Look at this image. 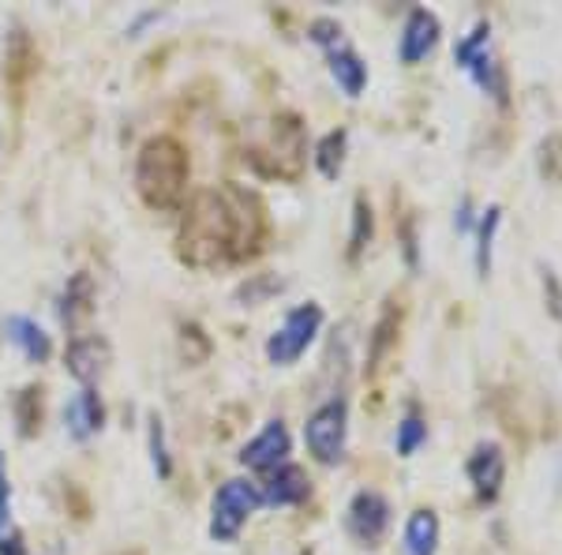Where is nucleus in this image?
Returning a JSON list of instances; mask_svg holds the SVG:
<instances>
[{
  "mask_svg": "<svg viewBox=\"0 0 562 555\" xmlns=\"http://www.w3.org/2000/svg\"><path fill=\"white\" fill-rule=\"evenodd\" d=\"M262 240V207L241 188H207L192 199L181 225V256L192 267L244 259Z\"/></svg>",
  "mask_w": 562,
  "mask_h": 555,
  "instance_id": "obj_1",
  "label": "nucleus"
},
{
  "mask_svg": "<svg viewBox=\"0 0 562 555\" xmlns=\"http://www.w3.org/2000/svg\"><path fill=\"white\" fill-rule=\"evenodd\" d=\"M135 188H139L143 203L155 210L181 207L187 192V155L176 139L158 136L147 139L135 158Z\"/></svg>",
  "mask_w": 562,
  "mask_h": 555,
  "instance_id": "obj_2",
  "label": "nucleus"
},
{
  "mask_svg": "<svg viewBox=\"0 0 562 555\" xmlns=\"http://www.w3.org/2000/svg\"><path fill=\"white\" fill-rule=\"evenodd\" d=\"M345 435H349V406L345 398H330L308 417L304 424V443L319 466H338L345 458Z\"/></svg>",
  "mask_w": 562,
  "mask_h": 555,
  "instance_id": "obj_3",
  "label": "nucleus"
},
{
  "mask_svg": "<svg viewBox=\"0 0 562 555\" xmlns=\"http://www.w3.org/2000/svg\"><path fill=\"white\" fill-rule=\"evenodd\" d=\"M262 507V492L252 481H225L215 492V507H210V536L215 541H233L241 533V526L248 521V515Z\"/></svg>",
  "mask_w": 562,
  "mask_h": 555,
  "instance_id": "obj_4",
  "label": "nucleus"
},
{
  "mask_svg": "<svg viewBox=\"0 0 562 555\" xmlns=\"http://www.w3.org/2000/svg\"><path fill=\"white\" fill-rule=\"evenodd\" d=\"M322 331V308L319 305H301L285 316V323L270 334L267 342V357L270 365H296V360L308 353V346L315 342V334Z\"/></svg>",
  "mask_w": 562,
  "mask_h": 555,
  "instance_id": "obj_5",
  "label": "nucleus"
},
{
  "mask_svg": "<svg viewBox=\"0 0 562 555\" xmlns=\"http://www.w3.org/2000/svg\"><path fill=\"white\" fill-rule=\"evenodd\" d=\"M345 521H349V533H353L364 548H379V541L390 529V503L382 499L379 492L364 488V492H356L353 499H349Z\"/></svg>",
  "mask_w": 562,
  "mask_h": 555,
  "instance_id": "obj_6",
  "label": "nucleus"
},
{
  "mask_svg": "<svg viewBox=\"0 0 562 555\" xmlns=\"http://www.w3.org/2000/svg\"><path fill=\"white\" fill-rule=\"evenodd\" d=\"M439 15L428 12V8H413L405 15L402 38H398V61L402 64H420L431 49L439 46Z\"/></svg>",
  "mask_w": 562,
  "mask_h": 555,
  "instance_id": "obj_7",
  "label": "nucleus"
},
{
  "mask_svg": "<svg viewBox=\"0 0 562 555\" xmlns=\"http://www.w3.org/2000/svg\"><path fill=\"white\" fill-rule=\"evenodd\" d=\"M468 484L480 495L484 503H491L499 495L502 481H506V454H502L499 443H480L473 454H468Z\"/></svg>",
  "mask_w": 562,
  "mask_h": 555,
  "instance_id": "obj_8",
  "label": "nucleus"
},
{
  "mask_svg": "<svg viewBox=\"0 0 562 555\" xmlns=\"http://www.w3.org/2000/svg\"><path fill=\"white\" fill-rule=\"evenodd\" d=\"M285 454H289V428L281 424V420H270V424L262 428V432L255 435L252 443H244L241 466L262 469V473H270V469L285 466Z\"/></svg>",
  "mask_w": 562,
  "mask_h": 555,
  "instance_id": "obj_9",
  "label": "nucleus"
},
{
  "mask_svg": "<svg viewBox=\"0 0 562 555\" xmlns=\"http://www.w3.org/2000/svg\"><path fill=\"white\" fill-rule=\"evenodd\" d=\"M109 342L98 338V334H80V338H72V346H68V372L75 375L83 386L98 383L101 372L109 368Z\"/></svg>",
  "mask_w": 562,
  "mask_h": 555,
  "instance_id": "obj_10",
  "label": "nucleus"
},
{
  "mask_svg": "<svg viewBox=\"0 0 562 555\" xmlns=\"http://www.w3.org/2000/svg\"><path fill=\"white\" fill-rule=\"evenodd\" d=\"M259 492H262V503H270V507H296V503H304L311 495V481L301 466H289L285 461V466L270 469L267 484H262Z\"/></svg>",
  "mask_w": 562,
  "mask_h": 555,
  "instance_id": "obj_11",
  "label": "nucleus"
},
{
  "mask_svg": "<svg viewBox=\"0 0 562 555\" xmlns=\"http://www.w3.org/2000/svg\"><path fill=\"white\" fill-rule=\"evenodd\" d=\"M64 424H68V435L80 440V443L101 432V424H106V409H101V398L90 391V386H83L80 394H72V402L64 406Z\"/></svg>",
  "mask_w": 562,
  "mask_h": 555,
  "instance_id": "obj_12",
  "label": "nucleus"
},
{
  "mask_svg": "<svg viewBox=\"0 0 562 555\" xmlns=\"http://www.w3.org/2000/svg\"><path fill=\"white\" fill-rule=\"evenodd\" d=\"M402 552L405 555H436L439 552V515L428 507L413 510L402 533Z\"/></svg>",
  "mask_w": 562,
  "mask_h": 555,
  "instance_id": "obj_13",
  "label": "nucleus"
},
{
  "mask_svg": "<svg viewBox=\"0 0 562 555\" xmlns=\"http://www.w3.org/2000/svg\"><path fill=\"white\" fill-rule=\"evenodd\" d=\"M330 75H334V83L342 87L345 98H361L364 83H368V64L342 41L338 49H330Z\"/></svg>",
  "mask_w": 562,
  "mask_h": 555,
  "instance_id": "obj_14",
  "label": "nucleus"
},
{
  "mask_svg": "<svg viewBox=\"0 0 562 555\" xmlns=\"http://www.w3.org/2000/svg\"><path fill=\"white\" fill-rule=\"evenodd\" d=\"M8 338H12L15 346L23 349V357L34 360V365L49 360V353H53V342H49V334L41 331L34 319H27V316H12V319H8Z\"/></svg>",
  "mask_w": 562,
  "mask_h": 555,
  "instance_id": "obj_15",
  "label": "nucleus"
},
{
  "mask_svg": "<svg viewBox=\"0 0 562 555\" xmlns=\"http://www.w3.org/2000/svg\"><path fill=\"white\" fill-rule=\"evenodd\" d=\"M94 312V282L90 274H72V282L64 285V297H61V319L68 326H80L83 319Z\"/></svg>",
  "mask_w": 562,
  "mask_h": 555,
  "instance_id": "obj_16",
  "label": "nucleus"
},
{
  "mask_svg": "<svg viewBox=\"0 0 562 555\" xmlns=\"http://www.w3.org/2000/svg\"><path fill=\"white\" fill-rule=\"evenodd\" d=\"M499 222H502V207L499 203L480 210V222H476V278L491 274V251H496Z\"/></svg>",
  "mask_w": 562,
  "mask_h": 555,
  "instance_id": "obj_17",
  "label": "nucleus"
},
{
  "mask_svg": "<svg viewBox=\"0 0 562 555\" xmlns=\"http://www.w3.org/2000/svg\"><path fill=\"white\" fill-rule=\"evenodd\" d=\"M345 150H349V132L345 128L327 132V136L315 143V165H319V173L327 176V181H334V176L342 173Z\"/></svg>",
  "mask_w": 562,
  "mask_h": 555,
  "instance_id": "obj_18",
  "label": "nucleus"
},
{
  "mask_svg": "<svg viewBox=\"0 0 562 555\" xmlns=\"http://www.w3.org/2000/svg\"><path fill=\"white\" fill-rule=\"evenodd\" d=\"M488 53H491V23L480 20V23H476V27L468 30V35L454 46V61H457V69L468 72L476 61H484Z\"/></svg>",
  "mask_w": 562,
  "mask_h": 555,
  "instance_id": "obj_19",
  "label": "nucleus"
},
{
  "mask_svg": "<svg viewBox=\"0 0 562 555\" xmlns=\"http://www.w3.org/2000/svg\"><path fill=\"white\" fill-rule=\"evenodd\" d=\"M468 75H473V83L484 95H491L496 102H506V72H502V64L491 53L484 57V61H476L473 69H468Z\"/></svg>",
  "mask_w": 562,
  "mask_h": 555,
  "instance_id": "obj_20",
  "label": "nucleus"
},
{
  "mask_svg": "<svg viewBox=\"0 0 562 555\" xmlns=\"http://www.w3.org/2000/svg\"><path fill=\"white\" fill-rule=\"evenodd\" d=\"M371 233H375L371 207H368V199H364V196H356V203H353V237H349V259H356L364 248H368Z\"/></svg>",
  "mask_w": 562,
  "mask_h": 555,
  "instance_id": "obj_21",
  "label": "nucleus"
},
{
  "mask_svg": "<svg viewBox=\"0 0 562 555\" xmlns=\"http://www.w3.org/2000/svg\"><path fill=\"white\" fill-rule=\"evenodd\" d=\"M424 440H428V420H424L420 414H405L402 424H398V440H394L398 454H402V458H408V454L420 451Z\"/></svg>",
  "mask_w": 562,
  "mask_h": 555,
  "instance_id": "obj_22",
  "label": "nucleus"
},
{
  "mask_svg": "<svg viewBox=\"0 0 562 555\" xmlns=\"http://www.w3.org/2000/svg\"><path fill=\"white\" fill-rule=\"evenodd\" d=\"M540 176L548 184H562V132H551L540 143Z\"/></svg>",
  "mask_w": 562,
  "mask_h": 555,
  "instance_id": "obj_23",
  "label": "nucleus"
},
{
  "mask_svg": "<svg viewBox=\"0 0 562 555\" xmlns=\"http://www.w3.org/2000/svg\"><path fill=\"white\" fill-rule=\"evenodd\" d=\"M150 458H155L158 477L173 473V466H169V454H166V428H161L158 417H150Z\"/></svg>",
  "mask_w": 562,
  "mask_h": 555,
  "instance_id": "obj_24",
  "label": "nucleus"
},
{
  "mask_svg": "<svg viewBox=\"0 0 562 555\" xmlns=\"http://www.w3.org/2000/svg\"><path fill=\"white\" fill-rule=\"evenodd\" d=\"M311 38L319 41V46H327V49H338V46H342V27H338L334 20H315L311 23Z\"/></svg>",
  "mask_w": 562,
  "mask_h": 555,
  "instance_id": "obj_25",
  "label": "nucleus"
},
{
  "mask_svg": "<svg viewBox=\"0 0 562 555\" xmlns=\"http://www.w3.org/2000/svg\"><path fill=\"white\" fill-rule=\"evenodd\" d=\"M8 518H12V488H8L4 461H0V536L8 533Z\"/></svg>",
  "mask_w": 562,
  "mask_h": 555,
  "instance_id": "obj_26",
  "label": "nucleus"
},
{
  "mask_svg": "<svg viewBox=\"0 0 562 555\" xmlns=\"http://www.w3.org/2000/svg\"><path fill=\"white\" fill-rule=\"evenodd\" d=\"M0 555H27V548H23V536L20 533L0 536Z\"/></svg>",
  "mask_w": 562,
  "mask_h": 555,
  "instance_id": "obj_27",
  "label": "nucleus"
},
{
  "mask_svg": "<svg viewBox=\"0 0 562 555\" xmlns=\"http://www.w3.org/2000/svg\"><path fill=\"white\" fill-rule=\"evenodd\" d=\"M454 225H457V230H462V233L473 230V203H468V199H462V207H457Z\"/></svg>",
  "mask_w": 562,
  "mask_h": 555,
  "instance_id": "obj_28",
  "label": "nucleus"
}]
</instances>
